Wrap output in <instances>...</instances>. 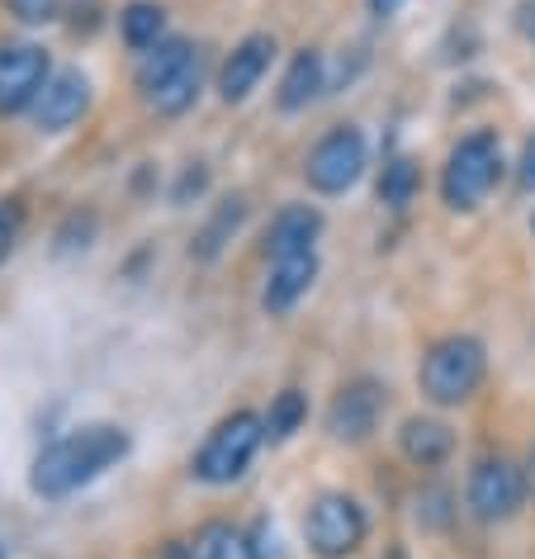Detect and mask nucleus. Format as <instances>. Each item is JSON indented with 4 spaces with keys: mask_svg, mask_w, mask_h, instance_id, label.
Wrapping results in <instances>:
<instances>
[{
    "mask_svg": "<svg viewBox=\"0 0 535 559\" xmlns=\"http://www.w3.org/2000/svg\"><path fill=\"white\" fill-rule=\"evenodd\" d=\"M123 455H129V431L123 427H115V423L76 427L72 437L52 441L48 451L34 460L29 488L38 498H67V493H76V488H86L91 479H100Z\"/></svg>",
    "mask_w": 535,
    "mask_h": 559,
    "instance_id": "obj_1",
    "label": "nucleus"
},
{
    "mask_svg": "<svg viewBox=\"0 0 535 559\" xmlns=\"http://www.w3.org/2000/svg\"><path fill=\"white\" fill-rule=\"evenodd\" d=\"M200 86H204V58L186 38H166V44L143 52L138 91H143V100L157 109V115H166V119L186 115V109L200 100Z\"/></svg>",
    "mask_w": 535,
    "mask_h": 559,
    "instance_id": "obj_2",
    "label": "nucleus"
},
{
    "mask_svg": "<svg viewBox=\"0 0 535 559\" xmlns=\"http://www.w3.org/2000/svg\"><path fill=\"white\" fill-rule=\"evenodd\" d=\"M484 374H488L484 342L455 332V337H441L427 356H421L417 384H421V394H427L431 403H441V408H455V403L474 399V389L484 384Z\"/></svg>",
    "mask_w": 535,
    "mask_h": 559,
    "instance_id": "obj_3",
    "label": "nucleus"
},
{
    "mask_svg": "<svg viewBox=\"0 0 535 559\" xmlns=\"http://www.w3.org/2000/svg\"><path fill=\"white\" fill-rule=\"evenodd\" d=\"M498 180H502V143H498V133L478 129L450 147L441 194L450 209H478Z\"/></svg>",
    "mask_w": 535,
    "mask_h": 559,
    "instance_id": "obj_4",
    "label": "nucleus"
},
{
    "mask_svg": "<svg viewBox=\"0 0 535 559\" xmlns=\"http://www.w3.org/2000/svg\"><path fill=\"white\" fill-rule=\"evenodd\" d=\"M261 441H265V423H261L257 413H233V417H223V423L204 437L200 455H194V479H200V484H214V488L242 479L247 465H251V455L261 451Z\"/></svg>",
    "mask_w": 535,
    "mask_h": 559,
    "instance_id": "obj_5",
    "label": "nucleus"
},
{
    "mask_svg": "<svg viewBox=\"0 0 535 559\" xmlns=\"http://www.w3.org/2000/svg\"><path fill=\"white\" fill-rule=\"evenodd\" d=\"M304 536L318 559H346L370 536V516L350 493H322L304 516Z\"/></svg>",
    "mask_w": 535,
    "mask_h": 559,
    "instance_id": "obj_6",
    "label": "nucleus"
},
{
    "mask_svg": "<svg viewBox=\"0 0 535 559\" xmlns=\"http://www.w3.org/2000/svg\"><path fill=\"white\" fill-rule=\"evenodd\" d=\"M469 512L478 522H507V516L521 512V502H526V474L521 465H512L507 455H488L478 460L474 474H469Z\"/></svg>",
    "mask_w": 535,
    "mask_h": 559,
    "instance_id": "obj_7",
    "label": "nucleus"
},
{
    "mask_svg": "<svg viewBox=\"0 0 535 559\" xmlns=\"http://www.w3.org/2000/svg\"><path fill=\"white\" fill-rule=\"evenodd\" d=\"M360 171H365V133L350 129V123L322 138V143L308 152V166H304L308 186L318 194H346L360 180Z\"/></svg>",
    "mask_w": 535,
    "mask_h": 559,
    "instance_id": "obj_8",
    "label": "nucleus"
},
{
    "mask_svg": "<svg viewBox=\"0 0 535 559\" xmlns=\"http://www.w3.org/2000/svg\"><path fill=\"white\" fill-rule=\"evenodd\" d=\"M48 76H52V62L38 44H0V119L34 109Z\"/></svg>",
    "mask_w": 535,
    "mask_h": 559,
    "instance_id": "obj_9",
    "label": "nucleus"
},
{
    "mask_svg": "<svg viewBox=\"0 0 535 559\" xmlns=\"http://www.w3.org/2000/svg\"><path fill=\"white\" fill-rule=\"evenodd\" d=\"M379 417H384V384L374 380H350L342 384V394L332 399L328 408V431L336 441L356 445V441H370Z\"/></svg>",
    "mask_w": 535,
    "mask_h": 559,
    "instance_id": "obj_10",
    "label": "nucleus"
},
{
    "mask_svg": "<svg viewBox=\"0 0 535 559\" xmlns=\"http://www.w3.org/2000/svg\"><path fill=\"white\" fill-rule=\"evenodd\" d=\"M91 109V81L81 72H52L48 86L34 100V129L38 133H67L72 123L86 119Z\"/></svg>",
    "mask_w": 535,
    "mask_h": 559,
    "instance_id": "obj_11",
    "label": "nucleus"
},
{
    "mask_svg": "<svg viewBox=\"0 0 535 559\" xmlns=\"http://www.w3.org/2000/svg\"><path fill=\"white\" fill-rule=\"evenodd\" d=\"M271 62H275V38L271 34L242 38V44L228 52V62L218 67V95H223V105H242L247 95L261 86V76L271 72Z\"/></svg>",
    "mask_w": 535,
    "mask_h": 559,
    "instance_id": "obj_12",
    "label": "nucleus"
},
{
    "mask_svg": "<svg viewBox=\"0 0 535 559\" xmlns=\"http://www.w3.org/2000/svg\"><path fill=\"white\" fill-rule=\"evenodd\" d=\"M322 233V214L308 204H289L280 209L271 218V228H265V257L271 261H285V257H304V251H313Z\"/></svg>",
    "mask_w": 535,
    "mask_h": 559,
    "instance_id": "obj_13",
    "label": "nucleus"
},
{
    "mask_svg": "<svg viewBox=\"0 0 535 559\" xmlns=\"http://www.w3.org/2000/svg\"><path fill=\"white\" fill-rule=\"evenodd\" d=\"M313 280H318V257L313 251H304V257H285V261H275V271L271 280H265V313H289L294 304H299L308 289H313Z\"/></svg>",
    "mask_w": 535,
    "mask_h": 559,
    "instance_id": "obj_14",
    "label": "nucleus"
},
{
    "mask_svg": "<svg viewBox=\"0 0 535 559\" xmlns=\"http://www.w3.org/2000/svg\"><path fill=\"white\" fill-rule=\"evenodd\" d=\"M399 451L413 460L417 469H436L445 465L450 451H455V431L436 417H407L403 431H399Z\"/></svg>",
    "mask_w": 535,
    "mask_h": 559,
    "instance_id": "obj_15",
    "label": "nucleus"
},
{
    "mask_svg": "<svg viewBox=\"0 0 535 559\" xmlns=\"http://www.w3.org/2000/svg\"><path fill=\"white\" fill-rule=\"evenodd\" d=\"M318 91H322V52L304 48L299 58L289 62L285 81H280V109H285V115H294V109H308L318 100Z\"/></svg>",
    "mask_w": 535,
    "mask_h": 559,
    "instance_id": "obj_16",
    "label": "nucleus"
},
{
    "mask_svg": "<svg viewBox=\"0 0 535 559\" xmlns=\"http://www.w3.org/2000/svg\"><path fill=\"white\" fill-rule=\"evenodd\" d=\"M242 218H247V200H223L218 209H214V218L204 223L200 233H194V247H190V257H200V261H214L223 247L233 242V233L242 228Z\"/></svg>",
    "mask_w": 535,
    "mask_h": 559,
    "instance_id": "obj_17",
    "label": "nucleus"
},
{
    "mask_svg": "<svg viewBox=\"0 0 535 559\" xmlns=\"http://www.w3.org/2000/svg\"><path fill=\"white\" fill-rule=\"evenodd\" d=\"M162 29H166V10L152 5V0H133V5L119 15V34H123V44H129L133 52H152V48H157Z\"/></svg>",
    "mask_w": 535,
    "mask_h": 559,
    "instance_id": "obj_18",
    "label": "nucleus"
},
{
    "mask_svg": "<svg viewBox=\"0 0 535 559\" xmlns=\"http://www.w3.org/2000/svg\"><path fill=\"white\" fill-rule=\"evenodd\" d=\"M421 190V171L413 157H393L384 162V171H379V200H384L389 209H407L417 200Z\"/></svg>",
    "mask_w": 535,
    "mask_h": 559,
    "instance_id": "obj_19",
    "label": "nucleus"
},
{
    "mask_svg": "<svg viewBox=\"0 0 535 559\" xmlns=\"http://www.w3.org/2000/svg\"><path fill=\"white\" fill-rule=\"evenodd\" d=\"M200 555H204V559H261L257 540H251L242 526H228V522L204 526V536H200Z\"/></svg>",
    "mask_w": 535,
    "mask_h": 559,
    "instance_id": "obj_20",
    "label": "nucleus"
},
{
    "mask_svg": "<svg viewBox=\"0 0 535 559\" xmlns=\"http://www.w3.org/2000/svg\"><path fill=\"white\" fill-rule=\"evenodd\" d=\"M304 417H308V399L299 394V389H285V394H275L271 399V408H265V437L271 441H289L294 431L304 427Z\"/></svg>",
    "mask_w": 535,
    "mask_h": 559,
    "instance_id": "obj_21",
    "label": "nucleus"
},
{
    "mask_svg": "<svg viewBox=\"0 0 535 559\" xmlns=\"http://www.w3.org/2000/svg\"><path fill=\"white\" fill-rule=\"evenodd\" d=\"M20 24H52L62 15V0H5Z\"/></svg>",
    "mask_w": 535,
    "mask_h": 559,
    "instance_id": "obj_22",
    "label": "nucleus"
},
{
    "mask_svg": "<svg viewBox=\"0 0 535 559\" xmlns=\"http://www.w3.org/2000/svg\"><path fill=\"white\" fill-rule=\"evenodd\" d=\"M20 233H24V209L15 200H0V261L15 251Z\"/></svg>",
    "mask_w": 535,
    "mask_h": 559,
    "instance_id": "obj_23",
    "label": "nucleus"
},
{
    "mask_svg": "<svg viewBox=\"0 0 535 559\" xmlns=\"http://www.w3.org/2000/svg\"><path fill=\"white\" fill-rule=\"evenodd\" d=\"M91 237H95V214H72L58 233V251H81L91 247Z\"/></svg>",
    "mask_w": 535,
    "mask_h": 559,
    "instance_id": "obj_24",
    "label": "nucleus"
},
{
    "mask_svg": "<svg viewBox=\"0 0 535 559\" xmlns=\"http://www.w3.org/2000/svg\"><path fill=\"white\" fill-rule=\"evenodd\" d=\"M521 186L535 190V138H526V147H521Z\"/></svg>",
    "mask_w": 535,
    "mask_h": 559,
    "instance_id": "obj_25",
    "label": "nucleus"
},
{
    "mask_svg": "<svg viewBox=\"0 0 535 559\" xmlns=\"http://www.w3.org/2000/svg\"><path fill=\"white\" fill-rule=\"evenodd\" d=\"M399 5H403V0H370V15L389 20V15H399Z\"/></svg>",
    "mask_w": 535,
    "mask_h": 559,
    "instance_id": "obj_26",
    "label": "nucleus"
},
{
    "mask_svg": "<svg viewBox=\"0 0 535 559\" xmlns=\"http://www.w3.org/2000/svg\"><path fill=\"white\" fill-rule=\"evenodd\" d=\"M521 474H526V498H535V451L526 455V465H521Z\"/></svg>",
    "mask_w": 535,
    "mask_h": 559,
    "instance_id": "obj_27",
    "label": "nucleus"
},
{
    "mask_svg": "<svg viewBox=\"0 0 535 559\" xmlns=\"http://www.w3.org/2000/svg\"><path fill=\"white\" fill-rule=\"evenodd\" d=\"M162 559H194V550H190V545H171Z\"/></svg>",
    "mask_w": 535,
    "mask_h": 559,
    "instance_id": "obj_28",
    "label": "nucleus"
},
{
    "mask_svg": "<svg viewBox=\"0 0 535 559\" xmlns=\"http://www.w3.org/2000/svg\"><path fill=\"white\" fill-rule=\"evenodd\" d=\"M0 559H5V545H0Z\"/></svg>",
    "mask_w": 535,
    "mask_h": 559,
    "instance_id": "obj_29",
    "label": "nucleus"
}]
</instances>
